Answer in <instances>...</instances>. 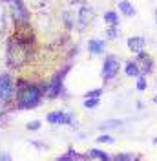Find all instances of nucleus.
Masks as SVG:
<instances>
[{"mask_svg": "<svg viewBox=\"0 0 157 161\" xmlns=\"http://www.w3.org/2000/svg\"><path fill=\"white\" fill-rule=\"evenodd\" d=\"M39 126H40L39 121H33V123H30V125H28V128H30V130H37Z\"/></svg>", "mask_w": 157, "mask_h": 161, "instance_id": "19", "label": "nucleus"}, {"mask_svg": "<svg viewBox=\"0 0 157 161\" xmlns=\"http://www.w3.org/2000/svg\"><path fill=\"white\" fill-rule=\"evenodd\" d=\"M91 17H93V11H91V8H82V9H80V24H82V26H84V24H86Z\"/></svg>", "mask_w": 157, "mask_h": 161, "instance_id": "11", "label": "nucleus"}, {"mask_svg": "<svg viewBox=\"0 0 157 161\" xmlns=\"http://www.w3.org/2000/svg\"><path fill=\"white\" fill-rule=\"evenodd\" d=\"M154 101H155V103H157V97H155V99H154Z\"/></svg>", "mask_w": 157, "mask_h": 161, "instance_id": "23", "label": "nucleus"}, {"mask_svg": "<svg viewBox=\"0 0 157 161\" xmlns=\"http://www.w3.org/2000/svg\"><path fill=\"white\" fill-rule=\"evenodd\" d=\"M119 9L122 11L126 17H132V15H135V9H133V6H132L128 0H121V2H119Z\"/></svg>", "mask_w": 157, "mask_h": 161, "instance_id": "7", "label": "nucleus"}, {"mask_svg": "<svg viewBox=\"0 0 157 161\" xmlns=\"http://www.w3.org/2000/svg\"><path fill=\"white\" fill-rule=\"evenodd\" d=\"M37 103H39V90L37 88H26L19 97V104L22 108H31Z\"/></svg>", "mask_w": 157, "mask_h": 161, "instance_id": "1", "label": "nucleus"}, {"mask_svg": "<svg viewBox=\"0 0 157 161\" xmlns=\"http://www.w3.org/2000/svg\"><path fill=\"white\" fill-rule=\"evenodd\" d=\"M104 20L110 22L111 26H117V24H119V17L113 13V11H106V13H104Z\"/></svg>", "mask_w": 157, "mask_h": 161, "instance_id": "13", "label": "nucleus"}, {"mask_svg": "<svg viewBox=\"0 0 157 161\" xmlns=\"http://www.w3.org/2000/svg\"><path fill=\"white\" fill-rule=\"evenodd\" d=\"M154 17H155V24H157V9L154 11Z\"/></svg>", "mask_w": 157, "mask_h": 161, "instance_id": "21", "label": "nucleus"}, {"mask_svg": "<svg viewBox=\"0 0 157 161\" xmlns=\"http://www.w3.org/2000/svg\"><path fill=\"white\" fill-rule=\"evenodd\" d=\"M60 90V77H57V79L51 82V86H49V90H48V95L49 97H53V95H57Z\"/></svg>", "mask_w": 157, "mask_h": 161, "instance_id": "12", "label": "nucleus"}, {"mask_svg": "<svg viewBox=\"0 0 157 161\" xmlns=\"http://www.w3.org/2000/svg\"><path fill=\"white\" fill-rule=\"evenodd\" d=\"M88 48H89V53H100V51H104L106 44H104V40H89Z\"/></svg>", "mask_w": 157, "mask_h": 161, "instance_id": "6", "label": "nucleus"}, {"mask_svg": "<svg viewBox=\"0 0 157 161\" xmlns=\"http://www.w3.org/2000/svg\"><path fill=\"white\" fill-rule=\"evenodd\" d=\"M11 4H13V13H15V17L17 19H24L26 17V9L22 8V4H20L19 0H9Z\"/></svg>", "mask_w": 157, "mask_h": 161, "instance_id": "8", "label": "nucleus"}, {"mask_svg": "<svg viewBox=\"0 0 157 161\" xmlns=\"http://www.w3.org/2000/svg\"><path fill=\"white\" fill-rule=\"evenodd\" d=\"M97 104H99L97 99H86L84 101V106H86V108H95Z\"/></svg>", "mask_w": 157, "mask_h": 161, "instance_id": "16", "label": "nucleus"}, {"mask_svg": "<svg viewBox=\"0 0 157 161\" xmlns=\"http://www.w3.org/2000/svg\"><path fill=\"white\" fill-rule=\"evenodd\" d=\"M11 93H13V86L9 82V77L8 75L0 77V99H9Z\"/></svg>", "mask_w": 157, "mask_h": 161, "instance_id": "3", "label": "nucleus"}, {"mask_svg": "<svg viewBox=\"0 0 157 161\" xmlns=\"http://www.w3.org/2000/svg\"><path fill=\"white\" fill-rule=\"evenodd\" d=\"M91 156H95V158H99V159H102V161H110V156L108 154H104V152H99V150H91L89 152Z\"/></svg>", "mask_w": 157, "mask_h": 161, "instance_id": "14", "label": "nucleus"}, {"mask_svg": "<svg viewBox=\"0 0 157 161\" xmlns=\"http://www.w3.org/2000/svg\"><path fill=\"white\" fill-rule=\"evenodd\" d=\"M97 141L99 143H113V137H110V136H100Z\"/></svg>", "mask_w": 157, "mask_h": 161, "instance_id": "18", "label": "nucleus"}, {"mask_svg": "<svg viewBox=\"0 0 157 161\" xmlns=\"http://www.w3.org/2000/svg\"><path fill=\"white\" fill-rule=\"evenodd\" d=\"M0 161H9V158H2V154H0Z\"/></svg>", "mask_w": 157, "mask_h": 161, "instance_id": "20", "label": "nucleus"}, {"mask_svg": "<svg viewBox=\"0 0 157 161\" xmlns=\"http://www.w3.org/2000/svg\"><path fill=\"white\" fill-rule=\"evenodd\" d=\"M154 143H155V145H157V137H155V139H154Z\"/></svg>", "mask_w": 157, "mask_h": 161, "instance_id": "22", "label": "nucleus"}, {"mask_svg": "<svg viewBox=\"0 0 157 161\" xmlns=\"http://www.w3.org/2000/svg\"><path fill=\"white\" fill-rule=\"evenodd\" d=\"M121 125H122V121H119V119H106V121L100 123L99 128H102V130H110V128H119Z\"/></svg>", "mask_w": 157, "mask_h": 161, "instance_id": "9", "label": "nucleus"}, {"mask_svg": "<svg viewBox=\"0 0 157 161\" xmlns=\"http://www.w3.org/2000/svg\"><path fill=\"white\" fill-rule=\"evenodd\" d=\"M100 93H102V90H93V92H88L86 97H88V99H97Z\"/></svg>", "mask_w": 157, "mask_h": 161, "instance_id": "17", "label": "nucleus"}, {"mask_svg": "<svg viewBox=\"0 0 157 161\" xmlns=\"http://www.w3.org/2000/svg\"><path fill=\"white\" fill-rule=\"evenodd\" d=\"M146 88V79H144V75H139L137 79V90H144Z\"/></svg>", "mask_w": 157, "mask_h": 161, "instance_id": "15", "label": "nucleus"}, {"mask_svg": "<svg viewBox=\"0 0 157 161\" xmlns=\"http://www.w3.org/2000/svg\"><path fill=\"white\" fill-rule=\"evenodd\" d=\"M119 71V60L115 59V57H106L104 59V66H102V77H104V80H110L113 79L115 75H117Z\"/></svg>", "mask_w": 157, "mask_h": 161, "instance_id": "2", "label": "nucleus"}, {"mask_svg": "<svg viewBox=\"0 0 157 161\" xmlns=\"http://www.w3.org/2000/svg\"><path fill=\"white\" fill-rule=\"evenodd\" d=\"M139 73H141V70H139L137 62H128L126 64V75H130V77H139Z\"/></svg>", "mask_w": 157, "mask_h": 161, "instance_id": "10", "label": "nucleus"}, {"mask_svg": "<svg viewBox=\"0 0 157 161\" xmlns=\"http://www.w3.org/2000/svg\"><path fill=\"white\" fill-rule=\"evenodd\" d=\"M48 121L49 123H73V117L62 114V112H57V114H49Z\"/></svg>", "mask_w": 157, "mask_h": 161, "instance_id": "5", "label": "nucleus"}, {"mask_svg": "<svg viewBox=\"0 0 157 161\" xmlns=\"http://www.w3.org/2000/svg\"><path fill=\"white\" fill-rule=\"evenodd\" d=\"M128 48L133 51V53H137V55H141V53H144V39L143 37H132V39L128 40Z\"/></svg>", "mask_w": 157, "mask_h": 161, "instance_id": "4", "label": "nucleus"}]
</instances>
